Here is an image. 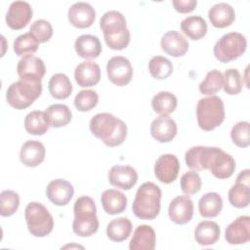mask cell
I'll return each instance as SVG.
<instances>
[{
	"mask_svg": "<svg viewBox=\"0 0 250 250\" xmlns=\"http://www.w3.org/2000/svg\"><path fill=\"white\" fill-rule=\"evenodd\" d=\"M106 45L112 50H123L130 42V31L125 17L118 11L105 12L100 21Z\"/></svg>",
	"mask_w": 250,
	"mask_h": 250,
	"instance_id": "cell-2",
	"label": "cell"
},
{
	"mask_svg": "<svg viewBox=\"0 0 250 250\" xmlns=\"http://www.w3.org/2000/svg\"><path fill=\"white\" fill-rule=\"evenodd\" d=\"M74 77L80 87H92L99 83L101 79V68L98 63L85 61L76 66Z\"/></svg>",
	"mask_w": 250,
	"mask_h": 250,
	"instance_id": "cell-22",
	"label": "cell"
},
{
	"mask_svg": "<svg viewBox=\"0 0 250 250\" xmlns=\"http://www.w3.org/2000/svg\"><path fill=\"white\" fill-rule=\"evenodd\" d=\"M196 117L199 127L204 131H212L220 126L225 119L222 99L215 95L200 99L196 105Z\"/></svg>",
	"mask_w": 250,
	"mask_h": 250,
	"instance_id": "cell-5",
	"label": "cell"
},
{
	"mask_svg": "<svg viewBox=\"0 0 250 250\" xmlns=\"http://www.w3.org/2000/svg\"><path fill=\"white\" fill-rule=\"evenodd\" d=\"M224 85V76L221 71L213 69L207 72L204 80L199 84V91L204 95H210L217 93Z\"/></svg>",
	"mask_w": 250,
	"mask_h": 250,
	"instance_id": "cell-39",
	"label": "cell"
},
{
	"mask_svg": "<svg viewBox=\"0 0 250 250\" xmlns=\"http://www.w3.org/2000/svg\"><path fill=\"white\" fill-rule=\"evenodd\" d=\"M24 217L29 232L36 237L48 235L54 228V220L47 208L39 202H30L25 207Z\"/></svg>",
	"mask_w": 250,
	"mask_h": 250,
	"instance_id": "cell-7",
	"label": "cell"
},
{
	"mask_svg": "<svg viewBox=\"0 0 250 250\" xmlns=\"http://www.w3.org/2000/svg\"><path fill=\"white\" fill-rule=\"evenodd\" d=\"M225 238L232 245L244 244L250 240V218L240 216L231 222L226 229Z\"/></svg>",
	"mask_w": 250,
	"mask_h": 250,
	"instance_id": "cell-16",
	"label": "cell"
},
{
	"mask_svg": "<svg viewBox=\"0 0 250 250\" xmlns=\"http://www.w3.org/2000/svg\"><path fill=\"white\" fill-rule=\"evenodd\" d=\"M32 8L25 1H14L11 3L7 15L6 22L12 29H21L27 25L32 18Z\"/></svg>",
	"mask_w": 250,
	"mask_h": 250,
	"instance_id": "cell-11",
	"label": "cell"
},
{
	"mask_svg": "<svg viewBox=\"0 0 250 250\" xmlns=\"http://www.w3.org/2000/svg\"><path fill=\"white\" fill-rule=\"evenodd\" d=\"M44 112L49 125L54 128H60L67 125L72 117L69 107L62 104H51Z\"/></svg>",
	"mask_w": 250,
	"mask_h": 250,
	"instance_id": "cell-29",
	"label": "cell"
},
{
	"mask_svg": "<svg viewBox=\"0 0 250 250\" xmlns=\"http://www.w3.org/2000/svg\"><path fill=\"white\" fill-rule=\"evenodd\" d=\"M46 150L44 145L35 140L26 141L21 148L20 159L27 167H36L43 162Z\"/></svg>",
	"mask_w": 250,
	"mask_h": 250,
	"instance_id": "cell-21",
	"label": "cell"
},
{
	"mask_svg": "<svg viewBox=\"0 0 250 250\" xmlns=\"http://www.w3.org/2000/svg\"><path fill=\"white\" fill-rule=\"evenodd\" d=\"M17 72L20 79L41 82L46 72L44 62L33 55L23 56L18 62Z\"/></svg>",
	"mask_w": 250,
	"mask_h": 250,
	"instance_id": "cell-10",
	"label": "cell"
},
{
	"mask_svg": "<svg viewBox=\"0 0 250 250\" xmlns=\"http://www.w3.org/2000/svg\"><path fill=\"white\" fill-rule=\"evenodd\" d=\"M42 83L20 79L12 83L6 92L8 104L16 109H24L31 105L41 95Z\"/></svg>",
	"mask_w": 250,
	"mask_h": 250,
	"instance_id": "cell-6",
	"label": "cell"
},
{
	"mask_svg": "<svg viewBox=\"0 0 250 250\" xmlns=\"http://www.w3.org/2000/svg\"><path fill=\"white\" fill-rule=\"evenodd\" d=\"M20 205V196L17 192L6 189L0 194V214L3 217H9L16 213Z\"/></svg>",
	"mask_w": 250,
	"mask_h": 250,
	"instance_id": "cell-40",
	"label": "cell"
},
{
	"mask_svg": "<svg viewBox=\"0 0 250 250\" xmlns=\"http://www.w3.org/2000/svg\"><path fill=\"white\" fill-rule=\"evenodd\" d=\"M247 41L239 32H229L223 35L214 45V55L222 62H231L242 56L246 50Z\"/></svg>",
	"mask_w": 250,
	"mask_h": 250,
	"instance_id": "cell-8",
	"label": "cell"
},
{
	"mask_svg": "<svg viewBox=\"0 0 250 250\" xmlns=\"http://www.w3.org/2000/svg\"><path fill=\"white\" fill-rule=\"evenodd\" d=\"M49 91L53 98L57 100H63L70 96L72 92V85L65 74L56 73L50 78Z\"/></svg>",
	"mask_w": 250,
	"mask_h": 250,
	"instance_id": "cell-33",
	"label": "cell"
},
{
	"mask_svg": "<svg viewBox=\"0 0 250 250\" xmlns=\"http://www.w3.org/2000/svg\"><path fill=\"white\" fill-rule=\"evenodd\" d=\"M250 170L249 169H245L243 171H241L238 176L236 177V182H240V183H244V184H248L249 185V180H250Z\"/></svg>",
	"mask_w": 250,
	"mask_h": 250,
	"instance_id": "cell-47",
	"label": "cell"
},
{
	"mask_svg": "<svg viewBox=\"0 0 250 250\" xmlns=\"http://www.w3.org/2000/svg\"><path fill=\"white\" fill-rule=\"evenodd\" d=\"M69 22L78 28H86L93 24L96 12L87 2H76L70 6L67 13Z\"/></svg>",
	"mask_w": 250,
	"mask_h": 250,
	"instance_id": "cell-17",
	"label": "cell"
},
{
	"mask_svg": "<svg viewBox=\"0 0 250 250\" xmlns=\"http://www.w3.org/2000/svg\"><path fill=\"white\" fill-rule=\"evenodd\" d=\"M177 98L174 94L167 91L157 93L151 100V106L154 112L160 115H168L177 107Z\"/></svg>",
	"mask_w": 250,
	"mask_h": 250,
	"instance_id": "cell-34",
	"label": "cell"
},
{
	"mask_svg": "<svg viewBox=\"0 0 250 250\" xmlns=\"http://www.w3.org/2000/svg\"><path fill=\"white\" fill-rule=\"evenodd\" d=\"M106 73L108 79L117 86L127 85L133 76L130 61L123 56H114L107 62Z\"/></svg>",
	"mask_w": 250,
	"mask_h": 250,
	"instance_id": "cell-9",
	"label": "cell"
},
{
	"mask_svg": "<svg viewBox=\"0 0 250 250\" xmlns=\"http://www.w3.org/2000/svg\"><path fill=\"white\" fill-rule=\"evenodd\" d=\"M172 3L175 10L180 13H190L197 5L196 0H174Z\"/></svg>",
	"mask_w": 250,
	"mask_h": 250,
	"instance_id": "cell-46",
	"label": "cell"
},
{
	"mask_svg": "<svg viewBox=\"0 0 250 250\" xmlns=\"http://www.w3.org/2000/svg\"><path fill=\"white\" fill-rule=\"evenodd\" d=\"M101 201L104 210L109 215L122 213L127 206V197L117 189L109 188L103 192Z\"/></svg>",
	"mask_w": 250,
	"mask_h": 250,
	"instance_id": "cell-26",
	"label": "cell"
},
{
	"mask_svg": "<svg viewBox=\"0 0 250 250\" xmlns=\"http://www.w3.org/2000/svg\"><path fill=\"white\" fill-rule=\"evenodd\" d=\"M208 17L213 26L224 28L229 26L233 22L235 19V12L229 4L221 2L210 8Z\"/></svg>",
	"mask_w": 250,
	"mask_h": 250,
	"instance_id": "cell-25",
	"label": "cell"
},
{
	"mask_svg": "<svg viewBox=\"0 0 250 250\" xmlns=\"http://www.w3.org/2000/svg\"><path fill=\"white\" fill-rule=\"evenodd\" d=\"M50 125L46 119L45 112L41 110H33L29 112L24 119V128L31 135L40 136L45 134Z\"/></svg>",
	"mask_w": 250,
	"mask_h": 250,
	"instance_id": "cell-35",
	"label": "cell"
},
{
	"mask_svg": "<svg viewBox=\"0 0 250 250\" xmlns=\"http://www.w3.org/2000/svg\"><path fill=\"white\" fill-rule=\"evenodd\" d=\"M161 49L169 56L178 58L186 55L188 50V40L178 31L170 30L161 38Z\"/></svg>",
	"mask_w": 250,
	"mask_h": 250,
	"instance_id": "cell-23",
	"label": "cell"
},
{
	"mask_svg": "<svg viewBox=\"0 0 250 250\" xmlns=\"http://www.w3.org/2000/svg\"><path fill=\"white\" fill-rule=\"evenodd\" d=\"M180 185H181L182 190L186 194L191 195V194L197 193L200 190L202 183H201V178L197 172L188 171L181 177Z\"/></svg>",
	"mask_w": 250,
	"mask_h": 250,
	"instance_id": "cell-44",
	"label": "cell"
},
{
	"mask_svg": "<svg viewBox=\"0 0 250 250\" xmlns=\"http://www.w3.org/2000/svg\"><path fill=\"white\" fill-rule=\"evenodd\" d=\"M90 131L107 146L121 145L127 136V125L113 114L103 112L90 120Z\"/></svg>",
	"mask_w": 250,
	"mask_h": 250,
	"instance_id": "cell-1",
	"label": "cell"
},
{
	"mask_svg": "<svg viewBox=\"0 0 250 250\" xmlns=\"http://www.w3.org/2000/svg\"><path fill=\"white\" fill-rule=\"evenodd\" d=\"M74 220L72 229L75 234L82 237L91 236L99 229L97 209L95 201L90 196H80L76 199L74 206Z\"/></svg>",
	"mask_w": 250,
	"mask_h": 250,
	"instance_id": "cell-4",
	"label": "cell"
},
{
	"mask_svg": "<svg viewBox=\"0 0 250 250\" xmlns=\"http://www.w3.org/2000/svg\"><path fill=\"white\" fill-rule=\"evenodd\" d=\"M181 29L191 40H199L207 32V23L200 16H189L181 21Z\"/></svg>",
	"mask_w": 250,
	"mask_h": 250,
	"instance_id": "cell-30",
	"label": "cell"
},
{
	"mask_svg": "<svg viewBox=\"0 0 250 250\" xmlns=\"http://www.w3.org/2000/svg\"><path fill=\"white\" fill-rule=\"evenodd\" d=\"M224 76V91L229 95H237L242 90V77L239 71L235 68H229L225 71Z\"/></svg>",
	"mask_w": 250,
	"mask_h": 250,
	"instance_id": "cell-41",
	"label": "cell"
},
{
	"mask_svg": "<svg viewBox=\"0 0 250 250\" xmlns=\"http://www.w3.org/2000/svg\"><path fill=\"white\" fill-rule=\"evenodd\" d=\"M148 70L153 78L165 79L173 72V64L167 58L155 56L148 62Z\"/></svg>",
	"mask_w": 250,
	"mask_h": 250,
	"instance_id": "cell-37",
	"label": "cell"
},
{
	"mask_svg": "<svg viewBox=\"0 0 250 250\" xmlns=\"http://www.w3.org/2000/svg\"><path fill=\"white\" fill-rule=\"evenodd\" d=\"M168 214L171 221L178 225L188 223L193 216V203L188 195L175 197L169 205Z\"/></svg>",
	"mask_w": 250,
	"mask_h": 250,
	"instance_id": "cell-14",
	"label": "cell"
},
{
	"mask_svg": "<svg viewBox=\"0 0 250 250\" xmlns=\"http://www.w3.org/2000/svg\"><path fill=\"white\" fill-rule=\"evenodd\" d=\"M74 188L72 185L63 179L51 181L46 188V195L51 202L58 206L66 205L72 198Z\"/></svg>",
	"mask_w": 250,
	"mask_h": 250,
	"instance_id": "cell-15",
	"label": "cell"
},
{
	"mask_svg": "<svg viewBox=\"0 0 250 250\" xmlns=\"http://www.w3.org/2000/svg\"><path fill=\"white\" fill-rule=\"evenodd\" d=\"M179 171L180 163L174 154H163L155 161L154 175L163 184L173 183L177 179Z\"/></svg>",
	"mask_w": 250,
	"mask_h": 250,
	"instance_id": "cell-13",
	"label": "cell"
},
{
	"mask_svg": "<svg viewBox=\"0 0 250 250\" xmlns=\"http://www.w3.org/2000/svg\"><path fill=\"white\" fill-rule=\"evenodd\" d=\"M229 201L235 208L247 207L250 201L249 185L236 182L229 190Z\"/></svg>",
	"mask_w": 250,
	"mask_h": 250,
	"instance_id": "cell-36",
	"label": "cell"
},
{
	"mask_svg": "<svg viewBox=\"0 0 250 250\" xmlns=\"http://www.w3.org/2000/svg\"><path fill=\"white\" fill-rule=\"evenodd\" d=\"M29 32L35 36L39 43H44L52 37L53 27L48 21L37 20L31 24Z\"/></svg>",
	"mask_w": 250,
	"mask_h": 250,
	"instance_id": "cell-45",
	"label": "cell"
},
{
	"mask_svg": "<svg viewBox=\"0 0 250 250\" xmlns=\"http://www.w3.org/2000/svg\"><path fill=\"white\" fill-rule=\"evenodd\" d=\"M109 183L119 188L131 189L138 181L136 170L129 165H114L108 172Z\"/></svg>",
	"mask_w": 250,
	"mask_h": 250,
	"instance_id": "cell-18",
	"label": "cell"
},
{
	"mask_svg": "<svg viewBox=\"0 0 250 250\" xmlns=\"http://www.w3.org/2000/svg\"><path fill=\"white\" fill-rule=\"evenodd\" d=\"M220 234V227L214 221H202L196 226L194 230L196 242L203 246L215 244L219 240Z\"/></svg>",
	"mask_w": 250,
	"mask_h": 250,
	"instance_id": "cell-28",
	"label": "cell"
},
{
	"mask_svg": "<svg viewBox=\"0 0 250 250\" xmlns=\"http://www.w3.org/2000/svg\"><path fill=\"white\" fill-rule=\"evenodd\" d=\"M223 208V199L217 192H208L202 195L198 202L199 213L204 218H212L219 215Z\"/></svg>",
	"mask_w": 250,
	"mask_h": 250,
	"instance_id": "cell-32",
	"label": "cell"
},
{
	"mask_svg": "<svg viewBox=\"0 0 250 250\" xmlns=\"http://www.w3.org/2000/svg\"><path fill=\"white\" fill-rule=\"evenodd\" d=\"M150 134L159 143H168L177 135V124L168 115H160L151 122Z\"/></svg>",
	"mask_w": 250,
	"mask_h": 250,
	"instance_id": "cell-19",
	"label": "cell"
},
{
	"mask_svg": "<svg viewBox=\"0 0 250 250\" xmlns=\"http://www.w3.org/2000/svg\"><path fill=\"white\" fill-rule=\"evenodd\" d=\"M216 146H192L185 155L187 166L192 170H208L209 162Z\"/></svg>",
	"mask_w": 250,
	"mask_h": 250,
	"instance_id": "cell-20",
	"label": "cell"
},
{
	"mask_svg": "<svg viewBox=\"0 0 250 250\" xmlns=\"http://www.w3.org/2000/svg\"><path fill=\"white\" fill-rule=\"evenodd\" d=\"M39 41L30 32L18 36L14 41V51L18 56L32 55L38 50Z\"/></svg>",
	"mask_w": 250,
	"mask_h": 250,
	"instance_id": "cell-38",
	"label": "cell"
},
{
	"mask_svg": "<svg viewBox=\"0 0 250 250\" xmlns=\"http://www.w3.org/2000/svg\"><path fill=\"white\" fill-rule=\"evenodd\" d=\"M232 142L239 147H247L250 145V124L247 121L237 122L231 129Z\"/></svg>",
	"mask_w": 250,
	"mask_h": 250,
	"instance_id": "cell-42",
	"label": "cell"
},
{
	"mask_svg": "<svg viewBox=\"0 0 250 250\" xmlns=\"http://www.w3.org/2000/svg\"><path fill=\"white\" fill-rule=\"evenodd\" d=\"M161 189L152 182H146L138 188L132 205L133 213L142 220H153L160 212Z\"/></svg>",
	"mask_w": 250,
	"mask_h": 250,
	"instance_id": "cell-3",
	"label": "cell"
},
{
	"mask_svg": "<svg viewBox=\"0 0 250 250\" xmlns=\"http://www.w3.org/2000/svg\"><path fill=\"white\" fill-rule=\"evenodd\" d=\"M132 231V223L128 218L120 217L111 220L106 227L107 237L114 242L127 239Z\"/></svg>",
	"mask_w": 250,
	"mask_h": 250,
	"instance_id": "cell-31",
	"label": "cell"
},
{
	"mask_svg": "<svg viewBox=\"0 0 250 250\" xmlns=\"http://www.w3.org/2000/svg\"><path fill=\"white\" fill-rule=\"evenodd\" d=\"M76 53L84 59H95L102 52V45L97 36L83 34L77 37L74 43Z\"/></svg>",
	"mask_w": 250,
	"mask_h": 250,
	"instance_id": "cell-27",
	"label": "cell"
},
{
	"mask_svg": "<svg viewBox=\"0 0 250 250\" xmlns=\"http://www.w3.org/2000/svg\"><path fill=\"white\" fill-rule=\"evenodd\" d=\"M99 102L97 92L93 90H82L74 98V105L79 111H88L94 108Z\"/></svg>",
	"mask_w": 250,
	"mask_h": 250,
	"instance_id": "cell-43",
	"label": "cell"
},
{
	"mask_svg": "<svg viewBox=\"0 0 250 250\" xmlns=\"http://www.w3.org/2000/svg\"><path fill=\"white\" fill-rule=\"evenodd\" d=\"M156 235L154 229L147 225H140L136 228L129 243L130 250H153L155 248Z\"/></svg>",
	"mask_w": 250,
	"mask_h": 250,
	"instance_id": "cell-24",
	"label": "cell"
},
{
	"mask_svg": "<svg viewBox=\"0 0 250 250\" xmlns=\"http://www.w3.org/2000/svg\"><path fill=\"white\" fill-rule=\"evenodd\" d=\"M208 170L218 179H227L233 174L235 161L230 154L220 147H216L210 159Z\"/></svg>",
	"mask_w": 250,
	"mask_h": 250,
	"instance_id": "cell-12",
	"label": "cell"
}]
</instances>
